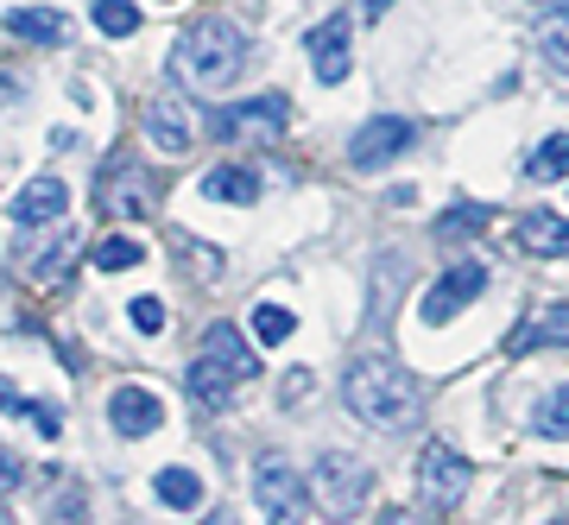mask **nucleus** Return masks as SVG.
<instances>
[{
	"instance_id": "f257e3e1",
	"label": "nucleus",
	"mask_w": 569,
	"mask_h": 525,
	"mask_svg": "<svg viewBox=\"0 0 569 525\" xmlns=\"http://www.w3.org/2000/svg\"><path fill=\"white\" fill-rule=\"evenodd\" d=\"M342 405L348 418H361L373 430H406L418 418V405H425V386L411 380L399 361H387V355H361L342 374Z\"/></svg>"
},
{
	"instance_id": "f03ea898",
	"label": "nucleus",
	"mask_w": 569,
	"mask_h": 525,
	"mask_svg": "<svg viewBox=\"0 0 569 525\" xmlns=\"http://www.w3.org/2000/svg\"><path fill=\"white\" fill-rule=\"evenodd\" d=\"M247 63V32L228 20H203L190 26L178 39V51H171V77L190 82V89H228V82L241 77Z\"/></svg>"
},
{
	"instance_id": "7ed1b4c3",
	"label": "nucleus",
	"mask_w": 569,
	"mask_h": 525,
	"mask_svg": "<svg viewBox=\"0 0 569 525\" xmlns=\"http://www.w3.org/2000/svg\"><path fill=\"white\" fill-rule=\"evenodd\" d=\"M284 127H291V101H284V96L228 101V108H209V115H203L209 140H279Z\"/></svg>"
},
{
	"instance_id": "20e7f679",
	"label": "nucleus",
	"mask_w": 569,
	"mask_h": 525,
	"mask_svg": "<svg viewBox=\"0 0 569 525\" xmlns=\"http://www.w3.org/2000/svg\"><path fill=\"white\" fill-rule=\"evenodd\" d=\"M96 202H102L108 216H121V222H152V209H159V178H152V165L114 159L102 178H96Z\"/></svg>"
},
{
	"instance_id": "39448f33",
	"label": "nucleus",
	"mask_w": 569,
	"mask_h": 525,
	"mask_svg": "<svg viewBox=\"0 0 569 525\" xmlns=\"http://www.w3.org/2000/svg\"><path fill=\"white\" fill-rule=\"evenodd\" d=\"M468 456L456 444H425V456H418V501L430 506V513H456L468 494Z\"/></svg>"
},
{
	"instance_id": "423d86ee",
	"label": "nucleus",
	"mask_w": 569,
	"mask_h": 525,
	"mask_svg": "<svg viewBox=\"0 0 569 525\" xmlns=\"http://www.w3.org/2000/svg\"><path fill=\"white\" fill-rule=\"evenodd\" d=\"M253 506H260L266 519H279V525L305 519V513H310V487H305V475L284 463V456H266V463L253 468Z\"/></svg>"
},
{
	"instance_id": "0eeeda50",
	"label": "nucleus",
	"mask_w": 569,
	"mask_h": 525,
	"mask_svg": "<svg viewBox=\"0 0 569 525\" xmlns=\"http://www.w3.org/2000/svg\"><path fill=\"white\" fill-rule=\"evenodd\" d=\"M411 140H418V127L406 115H373V121L355 127V140H348V159L355 171H387L392 159H406Z\"/></svg>"
},
{
	"instance_id": "6e6552de",
	"label": "nucleus",
	"mask_w": 569,
	"mask_h": 525,
	"mask_svg": "<svg viewBox=\"0 0 569 525\" xmlns=\"http://www.w3.org/2000/svg\"><path fill=\"white\" fill-rule=\"evenodd\" d=\"M481 291H488V266H481V260L449 266L443 279L425 291V324H430V329H443L449 317H456V310H468V304L481 298Z\"/></svg>"
},
{
	"instance_id": "1a4fd4ad",
	"label": "nucleus",
	"mask_w": 569,
	"mask_h": 525,
	"mask_svg": "<svg viewBox=\"0 0 569 525\" xmlns=\"http://www.w3.org/2000/svg\"><path fill=\"white\" fill-rule=\"evenodd\" d=\"M146 133H152L159 152H190V140H197V121H190V108H183V96L171 82L146 96Z\"/></svg>"
},
{
	"instance_id": "9d476101",
	"label": "nucleus",
	"mask_w": 569,
	"mask_h": 525,
	"mask_svg": "<svg viewBox=\"0 0 569 525\" xmlns=\"http://www.w3.org/2000/svg\"><path fill=\"white\" fill-rule=\"evenodd\" d=\"M305 58L310 70H317V82H348V70H355V51H348V13H336V20H323L317 32H305Z\"/></svg>"
},
{
	"instance_id": "9b49d317",
	"label": "nucleus",
	"mask_w": 569,
	"mask_h": 525,
	"mask_svg": "<svg viewBox=\"0 0 569 525\" xmlns=\"http://www.w3.org/2000/svg\"><path fill=\"white\" fill-rule=\"evenodd\" d=\"M108 425L121 430V437H152L164 425V399L152 386H114V399H108Z\"/></svg>"
},
{
	"instance_id": "f8f14e48",
	"label": "nucleus",
	"mask_w": 569,
	"mask_h": 525,
	"mask_svg": "<svg viewBox=\"0 0 569 525\" xmlns=\"http://www.w3.org/2000/svg\"><path fill=\"white\" fill-rule=\"evenodd\" d=\"M317 501H323L329 513H355V506L367 501V468L355 463V456H323V463H317Z\"/></svg>"
},
{
	"instance_id": "ddd939ff",
	"label": "nucleus",
	"mask_w": 569,
	"mask_h": 525,
	"mask_svg": "<svg viewBox=\"0 0 569 525\" xmlns=\"http://www.w3.org/2000/svg\"><path fill=\"white\" fill-rule=\"evenodd\" d=\"M569 348V304H538V310H526V324L507 336V355L519 361V355H531V348Z\"/></svg>"
},
{
	"instance_id": "4468645a",
	"label": "nucleus",
	"mask_w": 569,
	"mask_h": 525,
	"mask_svg": "<svg viewBox=\"0 0 569 525\" xmlns=\"http://www.w3.org/2000/svg\"><path fill=\"white\" fill-rule=\"evenodd\" d=\"M63 209H70V190H63V178H51V171H44V178H32L20 197H13V209H7V216H13L20 228H44V222H63Z\"/></svg>"
},
{
	"instance_id": "2eb2a0df",
	"label": "nucleus",
	"mask_w": 569,
	"mask_h": 525,
	"mask_svg": "<svg viewBox=\"0 0 569 525\" xmlns=\"http://www.w3.org/2000/svg\"><path fill=\"white\" fill-rule=\"evenodd\" d=\"M197 355H203V361H216L222 374H234V380H253V374H260V361H253V343H247L234 324H209Z\"/></svg>"
},
{
	"instance_id": "dca6fc26",
	"label": "nucleus",
	"mask_w": 569,
	"mask_h": 525,
	"mask_svg": "<svg viewBox=\"0 0 569 525\" xmlns=\"http://www.w3.org/2000/svg\"><path fill=\"white\" fill-rule=\"evenodd\" d=\"M77 260V228H58V241H39V247H20V273L32 285H63Z\"/></svg>"
},
{
	"instance_id": "f3484780",
	"label": "nucleus",
	"mask_w": 569,
	"mask_h": 525,
	"mask_svg": "<svg viewBox=\"0 0 569 525\" xmlns=\"http://www.w3.org/2000/svg\"><path fill=\"white\" fill-rule=\"evenodd\" d=\"M512 241L526 247V254H538V260H557V254H569V222L550 216V209H531V216H519Z\"/></svg>"
},
{
	"instance_id": "a211bd4d",
	"label": "nucleus",
	"mask_w": 569,
	"mask_h": 525,
	"mask_svg": "<svg viewBox=\"0 0 569 525\" xmlns=\"http://www.w3.org/2000/svg\"><path fill=\"white\" fill-rule=\"evenodd\" d=\"M203 197L253 209V202H260V171H253V165H216V171H203Z\"/></svg>"
},
{
	"instance_id": "6ab92c4d",
	"label": "nucleus",
	"mask_w": 569,
	"mask_h": 525,
	"mask_svg": "<svg viewBox=\"0 0 569 525\" xmlns=\"http://www.w3.org/2000/svg\"><path fill=\"white\" fill-rule=\"evenodd\" d=\"M0 26L13 32V39H26V44H63V13H51V7H7L0 13Z\"/></svg>"
},
{
	"instance_id": "aec40b11",
	"label": "nucleus",
	"mask_w": 569,
	"mask_h": 525,
	"mask_svg": "<svg viewBox=\"0 0 569 525\" xmlns=\"http://www.w3.org/2000/svg\"><path fill=\"white\" fill-rule=\"evenodd\" d=\"M152 494H159L164 506L190 513V506H203V475H197V468H183V463H171V468L152 475Z\"/></svg>"
},
{
	"instance_id": "412c9836",
	"label": "nucleus",
	"mask_w": 569,
	"mask_h": 525,
	"mask_svg": "<svg viewBox=\"0 0 569 525\" xmlns=\"http://www.w3.org/2000/svg\"><path fill=\"white\" fill-rule=\"evenodd\" d=\"M89 20L102 39H133L140 32V7L133 0H89Z\"/></svg>"
},
{
	"instance_id": "4be33fe9",
	"label": "nucleus",
	"mask_w": 569,
	"mask_h": 525,
	"mask_svg": "<svg viewBox=\"0 0 569 525\" xmlns=\"http://www.w3.org/2000/svg\"><path fill=\"white\" fill-rule=\"evenodd\" d=\"M526 178L531 184H557V178H569V133H550L538 152L526 159Z\"/></svg>"
},
{
	"instance_id": "5701e85b",
	"label": "nucleus",
	"mask_w": 569,
	"mask_h": 525,
	"mask_svg": "<svg viewBox=\"0 0 569 525\" xmlns=\"http://www.w3.org/2000/svg\"><path fill=\"white\" fill-rule=\"evenodd\" d=\"M531 430H538V437H569V386H557V393H545V399H538Z\"/></svg>"
},
{
	"instance_id": "b1692460",
	"label": "nucleus",
	"mask_w": 569,
	"mask_h": 525,
	"mask_svg": "<svg viewBox=\"0 0 569 525\" xmlns=\"http://www.w3.org/2000/svg\"><path fill=\"white\" fill-rule=\"evenodd\" d=\"M291 329H298V317H291L284 304H260V310H253V336H260L266 348L291 343Z\"/></svg>"
},
{
	"instance_id": "393cba45",
	"label": "nucleus",
	"mask_w": 569,
	"mask_h": 525,
	"mask_svg": "<svg viewBox=\"0 0 569 525\" xmlns=\"http://www.w3.org/2000/svg\"><path fill=\"white\" fill-rule=\"evenodd\" d=\"M538 51H545V63L557 70V77H569V13L545 20V32H538Z\"/></svg>"
},
{
	"instance_id": "a878e982",
	"label": "nucleus",
	"mask_w": 569,
	"mask_h": 525,
	"mask_svg": "<svg viewBox=\"0 0 569 525\" xmlns=\"http://www.w3.org/2000/svg\"><path fill=\"white\" fill-rule=\"evenodd\" d=\"M140 260H146V247L127 241V235H108V241L96 247V266H102V273H133Z\"/></svg>"
},
{
	"instance_id": "bb28decb",
	"label": "nucleus",
	"mask_w": 569,
	"mask_h": 525,
	"mask_svg": "<svg viewBox=\"0 0 569 525\" xmlns=\"http://www.w3.org/2000/svg\"><path fill=\"white\" fill-rule=\"evenodd\" d=\"M127 317H133V329H140V336H164V324H171L159 298H133V304H127Z\"/></svg>"
},
{
	"instance_id": "cd10ccee",
	"label": "nucleus",
	"mask_w": 569,
	"mask_h": 525,
	"mask_svg": "<svg viewBox=\"0 0 569 525\" xmlns=\"http://www.w3.org/2000/svg\"><path fill=\"white\" fill-rule=\"evenodd\" d=\"M481 222H488V209H475V202H462L456 216H443V222H437V235H443V241H456V235H475Z\"/></svg>"
},
{
	"instance_id": "c85d7f7f",
	"label": "nucleus",
	"mask_w": 569,
	"mask_h": 525,
	"mask_svg": "<svg viewBox=\"0 0 569 525\" xmlns=\"http://www.w3.org/2000/svg\"><path fill=\"white\" fill-rule=\"evenodd\" d=\"M26 418L39 425V437H63V412L58 405H26Z\"/></svg>"
},
{
	"instance_id": "c756f323",
	"label": "nucleus",
	"mask_w": 569,
	"mask_h": 525,
	"mask_svg": "<svg viewBox=\"0 0 569 525\" xmlns=\"http://www.w3.org/2000/svg\"><path fill=\"white\" fill-rule=\"evenodd\" d=\"M20 482H26V463L13 456V449H0V494H13Z\"/></svg>"
},
{
	"instance_id": "7c9ffc66",
	"label": "nucleus",
	"mask_w": 569,
	"mask_h": 525,
	"mask_svg": "<svg viewBox=\"0 0 569 525\" xmlns=\"http://www.w3.org/2000/svg\"><path fill=\"white\" fill-rule=\"evenodd\" d=\"M26 405H32V399H26L20 386H13L7 374H0V412H7V418H26Z\"/></svg>"
},
{
	"instance_id": "2f4dec72",
	"label": "nucleus",
	"mask_w": 569,
	"mask_h": 525,
	"mask_svg": "<svg viewBox=\"0 0 569 525\" xmlns=\"http://www.w3.org/2000/svg\"><path fill=\"white\" fill-rule=\"evenodd\" d=\"M310 386H317V374H310V367H298V374H291V380H284V405L310 399Z\"/></svg>"
},
{
	"instance_id": "473e14b6",
	"label": "nucleus",
	"mask_w": 569,
	"mask_h": 525,
	"mask_svg": "<svg viewBox=\"0 0 569 525\" xmlns=\"http://www.w3.org/2000/svg\"><path fill=\"white\" fill-rule=\"evenodd\" d=\"M392 7H399V0H361V13H373V20H380V13H392Z\"/></svg>"
},
{
	"instance_id": "72a5a7b5",
	"label": "nucleus",
	"mask_w": 569,
	"mask_h": 525,
	"mask_svg": "<svg viewBox=\"0 0 569 525\" xmlns=\"http://www.w3.org/2000/svg\"><path fill=\"white\" fill-rule=\"evenodd\" d=\"M538 7H569V0H538Z\"/></svg>"
}]
</instances>
